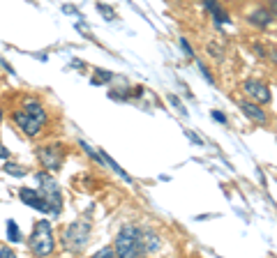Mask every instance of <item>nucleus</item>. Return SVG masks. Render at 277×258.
Instances as JSON below:
<instances>
[{
	"mask_svg": "<svg viewBox=\"0 0 277 258\" xmlns=\"http://www.w3.org/2000/svg\"><path fill=\"white\" fill-rule=\"evenodd\" d=\"M0 122H3V111H0Z\"/></svg>",
	"mask_w": 277,
	"mask_h": 258,
	"instance_id": "nucleus-27",
	"label": "nucleus"
},
{
	"mask_svg": "<svg viewBox=\"0 0 277 258\" xmlns=\"http://www.w3.org/2000/svg\"><path fill=\"white\" fill-rule=\"evenodd\" d=\"M141 244H143V253L157 251V247H160V238H157L155 233H143L141 235Z\"/></svg>",
	"mask_w": 277,
	"mask_h": 258,
	"instance_id": "nucleus-12",
	"label": "nucleus"
},
{
	"mask_svg": "<svg viewBox=\"0 0 277 258\" xmlns=\"http://www.w3.org/2000/svg\"><path fill=\"white\" fill-rule=\"evenodd\" d=\"M37 182L42 184V193H44L46 203H49V212L58 217L60 210H63V193H60V187L55 184V180L46 173H37Z\"/></svg>",
	"mask_w": 277,
	"mask_h": 258,
	"instance_id": "nucleus-5",
	"label": "nucleus"
},
{
	"mask_svg": "<svg viewBox=\"0 0 277 258\" xmlns=\"http://www.w3.org/2000/svg\"><path fill=\"white\" fill-rule=\"evenodd\" d=\"M185 134H187V138H189V141L194 143V145H203V141H201V138H199V136H196V134H194V132H189V129H187V132H185Z\"/></svg>",
	"mask_w": 277,
	"mask_h": 258,
	"instance_id": "nucleus-22",
	"label": "nucleus"
},
{
	"mask_svg": "<svg viewBox=\"0 0 277 258\" xmlns=\"http://www.w3.org/2000/svg\"><path fill=\"white\" fill-rule=\"evenodd\" d=\"M180 46H183V51L189 55V58H192V55H194V51H192V46H189V41L185 39V37H180Z\"/></svg>",
	"mask_w": 277,
	"mask_h": 258,
	"instance_id": "nucleus-21",
	"label": "nucleus"
},
{
	"mask_svg": "<svg viewBox=\"0 0 277 258\" xmlns=\"http://www.w3.org/2000/svg\"><path fill=\"white\" fill-rule=\"evenodd\" d=\"M81 147H83V150H86V152H88V155H90V157H92V159H95V161H100V164H102V157H100V152H95V150H92V147H90V145H88V143H86V141H81Z\"/></svg>",
	"mask_w": 277,
	"mask_h": 258,
	"instance_id": "nucleus-18",
	"label": "nucleus"
},
{
	"mask_svg": "<svg viewBox=\"0 0 277 258\" xmlns=\"http://www.w3.org/2000/svg\"><path fill=\"white\" fill-rule=\"evenodd\" d=\"M97 9H100V12L104 14V18H106V21H113V18H115L113 7H109V5H106V3H97Z\"/></svg>",
	"mask_w": 277,
	"mask_h": 258,
	"instance_id": "nucleus-17",
	"label": "nucleus"
},
{
	"mask_svg": "<svg viewBox=\"0 0 277 258\" xmlns=\"http://www.w3.org/2000/svg\"><path fill=\"white\" fill-rule=\"evenodd\" d=\"M63 12H67V14H74V16H81V14H78V9L74 7V5H63Z\"/></svg>",
	"mask_w": 277,
	"mask_h": 258,
	"instance_id": "nucleus-23",
	"label": "nucleus"
},
{
	"mask_svg": "<svg viewBox=\"0 0 277 258\" xmlns=\"http://www.w3.org/2000/svg\"><path fill=\"white\" fill-rule=\"evenodd\" d=\"M203 5H206L208 12L212 14L215 23H220V26H222V23H231V16L224 12V9L220 7V3H217V0H203Z\"/></svg>",
	"mask_w": 277,
	"mask_h": 258,
	"instance_id": "nucleus-9",
	"label": "nucleus"
},
{
	"mask_svg": "<svg viewBox=\"0 0 277 258\" xmlns=\"http://www.w3.org/2000/svg\"><path fill=\"white\" fill-rule=\"evenodd\" d=\"M100 157H102V161H104V164H106V166H109V168H113V170H115V173H118V175H120V178H123V180H125V182H132V178H129V175H127V173H125V170H123V168H120V166H118V164H115V161H113V159H111V157H109V155H106V152H100Z\"/></svg>",
	"mask_w": 277,
	"mask_h": 258,
	"instance_id": "nucleus-13",
	"label": "nucleus"
},
{
	"mask_svg": "<svg viewBox=\"0 0 277 258\" xmlns=\"http://www.w3.org/2000/svg\"><path fill=\"white\" fill-rule=\"evenodd\" d=\"M7 157V150H5V145H0V159H5Z\"/></svg>",
	"mask_w": 277,
	"mask_h": 258,
	"instance_id": "nucleus-26",
	"label": "nucleus"
},
{
	"mask_svg": "<svg viewBox=\"0 0 277 258\" xmlns=\"http://www.w3.org/2000/svg\"><path fill=\"white\" fill-rule=\"evenodd\" d=\"M169 101H171V104H173L175 109H178V111H180V113H183V115H187V109H185V106L180 104V99H178V97H175V95H171V97H169Z\"/></svg>",
	"mask_w": 277,
	"mask_h": 258,
	"instance_id": "nucleus-19",
	"label": "nucleus"
},
{
	"mask_svg": "<svg viewBox=\"0 0 277 258\" xmlns=\"http://www.w3.org/2000/svg\"><path fill=\"white\" fill-rule=\"evenodd\" d=\"M113 253H115L113 249H111V247H106V249H100V251H97L95 256H97V258H111V256H113Z\"/></svg>",
	"mask_w": 277,
	"mask_h": 258,
	"instance_id": "nucleus-20",
	"label": "nucleus"
},
{
	"mask_svg": "<svg viewBox=\"0 0 277 258\" xmlns=\"http://www.w3.org/2000/svg\"><path fill=\"white\" fill-rule=\"evenodd\" d=\"M5 173L16 175V178H23V175H26V168H23V166H16V164H12V161H9V164H5Z\"/></svg>",
	"mask_w": 277,
	"mask_h": 258,
	"instance_id": "nucleus-15",
	"label": "nucleus"
},
{
	"mask_svg": "<svg viewBox=\"0 0 277 258\" xmlns=\"http://www.w3.org/2000/svg\"><path fill=\"white\" fill-rule=\"evenodd\" d=\"M141 235H143V230L136 228V226H125V228H120L118 238H115V244H113V251L118 253V256H125V258L143 253Z\"/></svg>",
	"mask_w": 277,
	"mask_h": 258,
	"instance_id": "nucleus-2",
	"label": "nucleus"
},
{
	"mask_svg": "<svg viewBox=\"0 0 277 258\" xmlns=\"http://www.w3.org/2000/svg\"><path fill=\"white\" fill-rule=\"evenodd\" d=\"M247 21L252 23V26H259V28H268L272 23V14L268 12V9H256V12H252L247 16Z\"/></svg>",
	"mask_w": 277,
	"mask_h": 258,
	"instance_id": "nucleus-10",
	"label": "nucleus"
},
{
	"mask_svg": "<svg viewBox=\"0 0 277 258\" xmlns=\"http://www.w3.org/2000/svg\"><path fill=\"white\" fill-rule=\"evenodd\" d=\"M37 155H39L42 164L49 170H58L60 164H63V147L60 145H42L37 150Z\"/></svg>",
	"mask_w": 277,
	"mask_h": 258,
	"instance_id": "nucleus-6",
	"label": "nucleus"
},
{
	"mask_svg": "<svg viewBox=\"0 0 277 258\" xmlns=\"http://www.w3.org/2000/svg\"><path fill=\"white\" fill-rule=\"evenodd\" d=\"M245 92H247L249 97H254L259 104H268V101H270V90H268V85L261 81H247L245 83Z\"/></svg>",
	"mask_w": 277,
	"mask_h": 258,
	"instance_id": "nucleus-8",
	"label": "nucleus"
},
{
	"mask_svg": "<svg viewBox=\"0 0 277 258\" xmlns=\"http://www.w3.org/2000/svg\"><path fill=\"white\" fill-rule=\"evenodd\" d=\"M212 120H217V122L226 124V115H224V113H220V111H212Z\"/></svg>",
	"mask_w": 277,
	"mask_h": 258,
	"instance_id": "nucleus-24",
	"label": "nucleus"
},
{
	"mask_svg": "<svg viewBox=\"0 0 277 258\" xmlns=\"http://www.w3.org/2000/svg\"><path fill=\"white\" fill-rule=\"evenodd\" d=\"M7 238H9V242H21V230H18L14 219L7 221Z\"/></svg>",
	"mask_w": 277,
	"mask_h": 258,
	"instance_id": "nucleus-14",
	"label": "nucleus"
},
{
	"mask_svg": "<svg viewBox=\"0 0 277 258\" xmlns=\"http://www.w3.org/2000/svg\"><path fill=\"white\" fill-rule=\"evenodd\" d=\"M53 228L46 219L37 221L35 228H32V235H30V251L35 256H49L53 251Z\"/></svg>",
	"mask_w": 277,
	"mask_h": 258,
	"instance_id": "nucleus-3",
	"label": "nucleus"
},
{
	"mask_svg": "<svg viewBox=\"0 0 277 258\" xmlns=\"http://www.w3.org/2000/svg\"><path fill=\"white\" fill-rule=\"evenodd\" d=\"M111 78H113V74H111V72H106V69H97V76L92 78V83L100 85V83H109Z\"/></svg>",
	"mask_w": 277,
	"mask_h": 258,
	"instance_id": "nucleus-16",
	"label": "nucleus"
},
{
	"mask_svg": "<svg viewBox=\"0 0 277 258\" xmlns=\"http://www.w3.org/2000/svg\"><path fill=\"white\" fill-rule=\"evenodd\" d=\"M14 120H16V124L21 127L23 134L37 136L46 122V111L39 99H26V104L14 113Z\"/></svg>",
	"mask_w": 277,
	"mask_h": 258,
	"instance_id": "nucleus-1",
	"label": "nucleus"
},
{
	"mask_svg": "<svg viewBox=\"0 0 277 258\" xmlns=\"http://www.w3.org/2000/svg\"><path fill=\"white\" fill-rule=\"evenodd\" d=\"M18 198H21L28 207H32V210L49 212V203H46V198H44V193H42V191H35V189L23 187V189H18Z\"/></svg>",
	"mask_w": 277,
	"mask_h": 258,
	"instance_id": "nucleus-7",
	"label": "nucleus"
},
{
	"mask_svg": "<svg viewBox=\"0 0 277 258\" xmlns=\"http://www.w3.org/2000/svg\"><path fill=\"white\" fill-rule=\"evenodd\" d=\"M240 109H243V113L247 115V118L256 120V122H266V120H268L266 111H261L256 104H240Z\"/></svg>",
	"mask_w": 277,
	"mask_h": 258,
	"instance_id": "nucleus-11",
	"label": "nucleus"
},
{
	"mask_svg": "<svg viewBox=\"0 0 277 258\" xmlns=\"http://www.w3.org/2000/svg\"><path fill=\"white\" fill-rule=\"evenodd\" d=\"M88 235H90V221L78 219L65 230L63 244L69 249V251H81V249L88 244Z\"/></svg>",
	"mask_w": 277,
	"mask_h": 258,
	"instance_id": "nucleus-4",
	"label": "nucleus"
},
{
	"mask_svg": "<svg viewBox=\"0 0 277 258\" xmlns=\"http://www.w3.org/2000/svg\"><path fill=\"white\" fill-rule=\"evenodd\" d=\"M0 256H3V258H12L14 251H12V249H7V247H3V249H0Z\"/></svg>",
	"mask_w": 277,
	"mask_h": 258,
	"instance_id": "nucleus-25",
	"label": "nucleus"
}]
</instances>
